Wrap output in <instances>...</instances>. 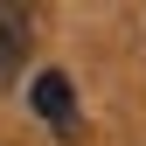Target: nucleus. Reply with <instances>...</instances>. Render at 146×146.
I'll use <instances>...</instances> for the list:
<instances>
[{
    "mask_svg": "<svg viewBox=\"0 0 146 146\" xmlns=\"http://www.w3.org/2000/svg\"><path fill=\"white\" fill-rule=\"evenodd\" d=\"M28 104L49 118V132H56V139H77L84 118H77V98H70V77H63V70H42V77L28 84Z\"/></svg>",
    "mask_w": 146,
    "mask_h": 146,
    "instance_id": "nucleus-1",
    "label": "nucleus"
},
{
    "mask_svg": "<svg viewBox=\"0 0 146 146\" xmlns=\"http://www.w3.org/2000/svg\"><path fill=\"white\" fill-rule=\"evenodd\" d=\"M28 42H35V21L28 7H0V90L28 70Z\"/></svg>",
    "mask_w": 146,
    "mask_h": 146,
    "instance_id": "nucleus-2",
    "label": "nucleus"
}]
</instances>
